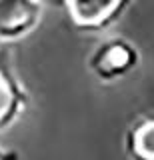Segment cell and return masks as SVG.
I'll return each instance as SVG.
<instances>
[{"instance_id": "7a4b0ae2", "label": "cell", "mask_w": 154, "mask_h": 160, "mask_svg": "<svg viewBox=\"0 0 154 160\" xmlns=\"http://www.w3.org/2000/svg\"><path fill=\"white\" fill-rule=\"evenodd\" d=\"M118 0H68L74 18L82 24H96L116 8Z\"/></svg>"}, {"instance_id": "5b68a950", "label": "cell", "mask_w": 154, "mask_h": 160, "mask_svg": "<svg viewBox=\"0 0 154 160\" xmlns=\"http://www.w3.org/2000/svg\"><path fill=\"white\" fill-rule=\"evenodd\" d=\"M10 100H12L10 90H8V86L4 82H0V116L10 108Z\"/></svg>"}, {"instance_id": "277c9868", "label": "cell", "mask_w": 154, "mask_h": 160, "mask_svg": "<svg viewBox=\"0 0 154 160\" xmlns=\"http://www.w3.org/2000/svg\"><path fill=\"white\" fill-rule=\"evenodd\" d=\"M136 152L146 160H154V122L142 126L136 132V140H134Z\"/></svg>"}, {"instance_id": "6da1fadb", "label": "cell", "mask_w": 154, "mask_h": 160, "mask_svg": "<svg viewBox=\"0 0 154 160\" xmlns=\"http://www.w3.org/2000/svg\"><path fill=\"white\" fill-rule=\"evenodd\" d=\"M40 16L36 0H0V38H16L26 34Z\"/></svg>"}, {"instance_id": "3957f363", "label": "cell", "mask_w": 154, "mask_h": 160, "mask_svg": "<svg viewBox=\"0 0 154 160\" xmlns=\"http://www.w3.org/2000/svg\"><path fill=\"white\" fill-rule=\"evenodd\" d=\"M132 62V54L130 50L122 44H114L102 54V68L106 72H122L124 68H128Z\"/></svg>"}]
</instances>
